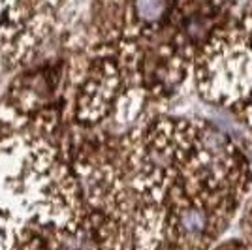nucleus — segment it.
<instances>
[{
	"label": "nucleus",
	"instance_id": "f257e3e1",
	"mask_svg": "<svg viewBox=\"0 0 252 250\" xmlns=\"http://www.w3.org/2000/svg\"><path fill=\"white\" fill-rule=\"evenodd\" d=\"M132 201L128 250H213L252 194V164L201 117L155 115L121 139Z\"/></svg>",
	"mask_w": 252,
	"mask_h": 250
},
{
	"label": "nucleus",
	"instance_id": "f03ea898",
	"mask_svg": "<svg viewBox=\"0 0 252 250\" xmlns=\"http://www.w3.org/2000/svg\"><path fill=\"white\" fill-rule=\"evenodd\" d=\"M224 19L217 0H96L83 55L70 70L68 119L107 128L164 113Z\"/></svg>",
	"mask_w": 252,
	"mask_h": 250
},
{
	"label": "nucleus",
	"instance_id": "7ed1b4c3",
	"mask_svg": "<svg viewBox=\"0 0 252 250\" xmlns=\"http://www.w3.org/2000/svg\"><path fill=\"white\" fill-rule=\"evenodd\" d=\"M228 17H247L252 15V0H217Z\"/></svg>",
	"mask_w": 252,
	"mask_h": 250
},
{
	"label": "nucleus",
	"instance_id": "20e7f679",
	"mask_svg": "<svg viewBox=\"0 0 252 250\" xmlns=\"http://www.w3.org/2000/svg\"><path fill=\"white\" fill-rule=\"evenodd\" d=\"M217 250H252V245H247V243H228V245H222L220 249Z\"/></svg>",
	"mask_w": 252,
	"mask_h": 250
},
{
	"label": "nucleus",
	"instance_id": "39448f33",
	"mask_svg": "<svg viewBox=\"0 0 252 250\" xmlns=\"http://www.w3.org/2000/svg\"><path fill=\"white\" fill-rule=\"evenodd\" d=\"M252 196V194H251ZM249 217H251V226H252V201H251V213H249Z\"/></svg>",
	"mask_w": 252,
	"mask_h": 250
}]
</instances>
